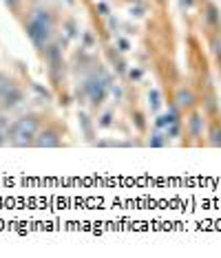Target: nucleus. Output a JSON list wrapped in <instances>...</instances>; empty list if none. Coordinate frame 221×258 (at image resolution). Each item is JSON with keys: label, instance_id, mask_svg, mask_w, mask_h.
<instances>
[{"label": "nucleus", "instance_id": "nucleus-6", "mask_svg": "<svg viewBox=\"0 0 221 258\" xmlns=\"http://www.w3.org/2000/svg\"><path fill=\"white\" fill-rule=\"evenodd\" d=\"M208 137H210V146H221V121H214Z\"/></svg>", "mask_w": 221, "mask_h": 258}, {"label": "nucleus", "instance_id": "nucleus-7", "mask_svg": "<svg viewBox=\"0 0 221 258\" xmlns=\"http://www.w3.org/2000/svg\"><path fill=\"white\" fill-rule=\"evenodd\" d=\"M5 126H7V119H5V117L0 115V128H5Z\"/></svg>", "mask_w": 221, "mask_h": 258}, {"label": "nucleus", "instance_id": "nucleus-3", "mask_svg": "<svg viewBox=\"0 0 221 258\" xmlns=\"http://www.w3.org/2000/svg\"><path fill=\"white\" fill-rule=\"evenodd\" d=\"M186 133H188V137H201L203 135V119L199 117V113H190V117L186 119Z\"/></svg>", "mask_w": 221, "mask_h": 258}, {"label": "nucleus", "instance_id": "nucleus-5", "mask_svg": "<svg viewBox=\"0 0 221 258\" xmlns=\"http://www.w3.org/2000/svg\"><path fill=\"white\" fill-rule=\"evenodd\" d=\"M14 89H16V84H14V82H11V80H9L5 73H0V99H3V97H7L9 93L14 91Z\"/></svg>", "mask_w": 221, "mask_h": 258}, {"label": "nucleus", "instance_id": "nucleus-1", "mask_svg": "<svg viewBox=\"0 0 221 258\" xmlns=\"http://www.w3.org/2000/svg\"><path fill=\"white\" fill-rule=\"evenodd\" d=\"M44 124V115L42 113H27L20 119H16L14 124L7 128V139L11 146L16 148H27L33 146V139L40 133V128Z\"/></svg>", "mask_w": 221, "mask_h": 258}, {"label": "nucleus", "instance_id": "nucleus-4", "mask_svg": "<svg viewBox=\"0 0 221 258\" xmlns=\"http://www.w3.org/2000/svg\"><path fill=\"white\" fill-rule=\"evenodd\" d=\"M177 108H182V110H190L195 106V93L190 91V89H179L177 93Z\"/></svg>", "mask_w": 221, "mask_h": 258}, {"label": "nucleus", "instance_id": "nucleus-2", "mask_svg": "<svg viewBox=\"0 0 221 258\" xmlns=\"http://www.w3.org/2000/svg\"><path fill=\"white\" fill-rule=\"evenodd\" d=\"M62 133L65 131L58 121H44L33 139V148H58V146H62Z\"/></svg>", "mask_w": 221, "mask_h": 258}]
</instances>
